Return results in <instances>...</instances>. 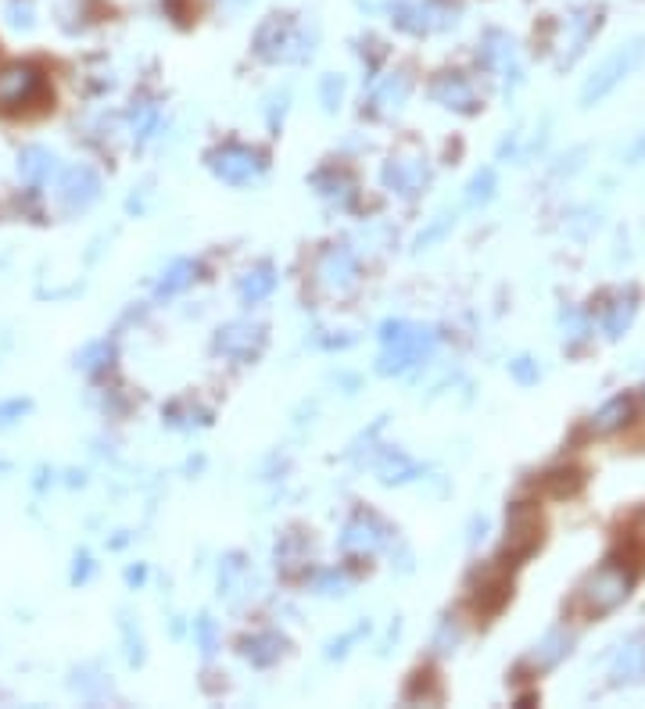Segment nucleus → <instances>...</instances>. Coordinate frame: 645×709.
<instances>
[{
  "label": "nucleus",
  "mask_w": 645,
  "mask_h": 709,
  "mask_svg": "<svg viewBox=\"0 0 645 709\" xmlns=\"http://www.w3.org/2000/svg\"><path fill=\"white\" fill-rule=\"evenodd\" d=\"M631 584H635V573L624 570V563H602L599 570L588 577L574 595V613L585 616V620H595V616L613 613L617 606H624L631 595Z\"/></svg>",
  "instance_id": "nucleus-1"
},
{
  "label": "nucleus",
  "mask_w": 645,
  "mask_h": 709,
  "mask_svg": "<svg viewBox=\"0 0 645 709\" xmlns=\"http://www.w3.org/2000/svg\"><path fill=\"white\" fill-rule=\"evenodd\" d=\"M316 51V26L287 15H269L255 33V54L262 61H305Z\"/></svg>",
  "instance_id": "nucleus-2"
},
{
  "label": "nucleus",
  "mask_w": 645,
  "mask_h": 709,
  "mask_svg": "<svg viewBox=\"0 0 645 709\" xmlns=\"http://www.w3.org/2000/svg\"><path fill=\"white\" fill-rule=\"evenodd\" d=\"M43 94H47V79L36 65L15 61V65L0 69V112L4 115L29 112Z\"/></svg>",
  "instance_id": "nucleus-3"
},
{
  "label": "nucleus",
  "mask_w": 645,
  "mask_h": 709,
  "mask_svg": "<svg viewBox=\"0 0 645 709\" xmlns=\"http://www.w3.org/2000/svg\"><path fill=\"white\" fill-rule=\"evenodd\" d=\"M642 58H645V40H631L628 47L613 51L610 58H606V61L599 65V69H595V76L585 83V90H581V104H585V108L599 104L602 97L610 94L613 86L620 83V79H628V72L635 69V65H638Z\"/></svg>",
  "instance_id": "nucleus-4"
},
{
  "label": "nucleus",
  "mask_w": 645,
  "mask_h": 709,
  "mask_svg": "<svg viewBox=\"0 0 645 709\" xmlns=\"http://www.w3.org/2000/svg\"><path fill=\"white\" fill-rule=\"evenodd\" d=\"M208 169L219 176L223 183H233V187H248L255 183L262 172H266V158L251 147H241V144H226V147H215L208 154Z\"/></svg>",
  "instance_id": "nucleus-5"
},
{
  "label": "nucleus",
  "mask_w": 645,
  "mask_h": 709,
  "mask_svg": "<svg viewBox=\"0 0 645 709\" xmlns=\"http://www.w3.org/2000/svg\"><path fill=\"white\" fill-rule=\"evenodd\" d=\"M101 197V180L90 165H72V169L61 172L58 180V205L65 208L69 215L86 212Z\"/></svg>",
  "instance_id": "nucleus-6"
},
{
  "label": "nucleus",
  "mask_w": 645,
  "mask_h": 709,
  "mask_svg": "<svg viewBox=\"0 0 645 709\" xmlns=\"http://www.w3.org/2000/svg\"><path fill=\"white\" fill-rule=\"evenodd\" d=\"M316 276L327 291H337V294L352 291L355 283H359V258L344 248V244H334V248H327L319 255Z\"/></svg>",
  "instance_id": "nucleus-7"
},
{
  "label": "nucleus",
  "mask_w": 645,
  "mask_h": 709,
  "mask_svg": "<svg viewBox=\"0 0 645 709\" xmlns=\"http://www.w3.org/2000/svg\"><path fill=\"white\" fill-rule=\"evenodd\" d=\"M262 344H266V330L258 323H230L215 334V351L237 362L255 359L258 351H262Z\"/></svg>",
  "instance_id": "nucleus-8"
},
{
  "label": "nucleus",
  "mask_w": 645,
  "mask_h": 709,
  "mask_svg": "<svg viewBox=\"0 0 645 709\" xmlns=\"http://www.w3.org/2000/svg\"><path fill=\"white\" fill-rule=\"evenodd\" d=\"M506 556L509 559H524L531 556L534 548L542 545V516L527 509V505H516L509 513V527H506Z\"/></svg>",
  "instance_id": "nucleus-9"
},
{
  "label": "nucleus",
  "mask_w": 645,
  "mask_h": 709,
  "mask_svg": "<svg viewBox=\"0 0 645 709\" xmlns=\"http://www.w3.org/2000/svg\"><path fill=\"white\" fill-rule=\"evenodd\" d=\"M387 534H391L387 523H380L373 513H355L341 534V548L348 556H373L387 541Z\"/></svg>",
  "instance_id": "nucleus-10"
},
{
  "label": "nucleus",
  "mask_w": 645,
  "mask_h": 709,
  "mask_svg": "<svg viewBox=\"0 0 645 709\" xmlns=\"http://www.w3.org/2000/svg\"><path fill=\"white\" fill-rule=\"evenodd\" d=\"M427 180V165L416 162V158H395V162L384 165V187L398 197H420Z\"/></svg>",
  "instance_id": "nucleus-11"
},
{
  "label": "nucleus",
  "mask_w": 645,
  "mask_h": 709,
  "mask_svg": "<svg viewBox=\"0 0 645 709\" xmlns=\"http://www.w3.org/2000/svg\"><path fill=\"white\" fill-rule=\"evenodd\" d=\"M430 97H434L438 104H445V108H456V112H463V115L477 112V94H473L470 79H463L459 72H445V76L434 79Z\"/></svg>",
  "instance_id": "nucleus-12"
},
{
  "label": "nucleus",
  "mask_w": 645,
  "mask_h": 709,
  "mask_svg": "<svg viewBox=\"0 0 645 709\" xmlns=\"http://www.w3.org/2000/svg\"><path fill=\"white\" fill-rule=\"evenodd\" d=\"M54 169H58V158L40 144L26 147V151L18 154V176H22L29 187H43V183L54 176Z\"/></svg>",
  "instance_id": "nucleus-13"
},
{
  "label": "nucleus",
  "mask_w": 645,
  "mask_h": 709,
  "mask_svg": "<svg viewBox=\"0 0 645 709\" xmlns=\"http://www.w3.org/2000/svg\"><path fill=\"white\" fill-rule=\"evenodd\" d=\"M509 577L502 570H488L484 573L481 588H477V595H473V606H477V613H499L502 606H506L509 598Z\"/></svg>",
  "instance_id": "nucleus-14"
},
{
  "label": "nucleus",
  "mask_w": 645,
  "mask_h": 709,
  "mask_svg": "<svg viewBox=\"0 0 645 709\" xmlns=\"http://www.w3.org/2000/svg\"><path fill=\"white\" fill-rule=\"evenodd\" d=\"M237 291H241L244 305H258V301H266L269 294L276 291V269L269 262L255 265V269H248V273L241 276Z\"/></svg>",
  "instance_id": "nucleus-15"
},
{
  "label": "nucleus",
  "mask_w": 645,
  "mask_h": 709,
  "mask_svg": "<svg viewBox=\"0 0 645 709\" xmlns=\"http://www.w3.org/2000/svg\"><path fill=\"white\" fill-rule=\"evenodd\" d=\"M377 477L384 480V484H405V480L420 477V462H413L405 452H398V448H387L377 459Z\"/></svg>",
  "instance_id": "nucleus-16"
},
{
  "label": "nucleus",
  "mask_w": 645,
  "mask_h": 709,
  "mask_svg": "<svg viewBox=\"0 0 645 709\" xmlns=\"http://www.w3.org/2000/svg\"><path fill=\"white\" fill-rule=\"evenodd\" d=\"M241 652H244V659H251V663H255V667H273L276 659L284 656V638H280V634H273V631L251 634V638H244Z\"/></svg>",
  "instance_id": "nucleus-17"
},
{
  "label": "nucleus",
  "mask_w": 645,
  "mask_h": 709,
  "mask_svg": "<svg viewBox=\"0 0 645 709\" xmlns=\"http://www.w3.org/2000/svg\"><path fill=\"white\" fill-rule=\"evenodd\" d=\"M628 419H631V398H628V394H620V398H610V402L595 412V416H592V430L599 437L617 434V430L628 427Z\"/></svg>",
  "instance_id": "nucleus-18"
},
{
  "label": "nucleus",
  "mask_w": 645,
  "mask_h": 709,
  "mask_svg": "<svg viewBox=\"0 0 645 709\" xmlns=\"http://www.w3.org/2000/svg\"><path fill=\"white\" fill-rule=\"evenodd\" d=\"M198 280V265L190 262V258H176V262L169 265L162 273V280L155 283V298L162 301V298H172V294H180V291H187L190 283Z\"/></svg>",
  "instance_id": "nucleus-19"
},
{
  "label": "nucleus",
  "mask_w": 645,
  "mask_h": 709,
  "mask_svg": "<svg viewBox=\"0 0 645 709\" xmlns=\"http://www.w3.org/2000/svg\"><path fill=\"white\" fill-rule=\"evenodd\" d=\"M409 86H413V79H409V72H391V76H384L377 83V90H373V104L377 108H402L405 97H409Z\"/></svg>",
  "instance_id": "nucleus-20"
},
{
  "label": "nucleus",
  "mask_w": 645,
  "mask_h": 709,
  "mask_svg": "<svg viewBox=\"0 0 645 709\" xmlns=\"http://www.w3.org/2000/svg\"><path fill=\"white\" fill-rule=\"evenodd\" d=\"M613 684H631L638 677H645V645H628V649H620L617 659H613V670H610Z\"/></svg>",
  "instance_id": "nucleus-21"
},
{
  "label": "nucleus",
  "mask_w": 645,
  "mask_h": 709,
  "mask_svg": "<svg viewBox=\"0 0 645 709\" xmlns=\"http://www.w3.org/2000/svg\"><path fill=\"white\" fill-rule=\"evenodd\" d=\"M635 308H638L635 294H628V298H617L610 308H606V316H602V330H606L610 337H620L631 326V319H635Z\"/></svg>",
  "instance_id": "nucleus-22"
},
{
  "label": "nucleus",
  "mask_w": 645,
  "mask_h": 709,
  "mask_svg": "<svg viewBox=\"0 0 645 709\" xmlns=\"http://www.w3.org/2000/svg\"><path fill=\"white\" fill-rule=\"evenodd\" d=\"M481 58L488 69L509 72V65H513V40H506L502 33H488V43H484Z\"/></svg>",
  "instance_id": "nucleus-23"
},
{
  "label": "nucleus",
  "mask_w": 645,
  "mask_h": 709,
  "mask_svg": "<svg viewBox=\"0 0 645 709\" xmlns=\"http://www.w3.org/2000/svg\"><path fill=\"white\" fill-rule=\"evenodd\" d=\"M570 652V634H563V631H552L549 638L542 641V645H534V663H538V670H545V667H552V663H559V659L567 656Z\"/></svg>",
  "instance_id": "nucleus-24"
},
{
  "label": "nucleus",
  "mask_w": 645,
  "mask_h": 709,
  "mask_svg": "<svg viewBox=\"0 0 645 709\" xmlns=\"http://www.w3.org/2000/svg\"><path fill=\"white\" fill-rule=\"evenodd\" d=\"M491 197H495V169H481L477 176L470 180L466 187V205H488Z\"/></svg>",
  "instance_id": "nucleus-25"
},
{
  "label": "nucleus",
  "mask_w": 645,
  "mask_h": 709,
  "mask_svg": "<svg viewBox=\"0 0 645 709\" xmlns=\"http://www.w3.org/2000/svg\"><path fill=\"white\" fill-rule=\"evenodd\" d=\"M108 362H112V344H108V341H94V344H86V348L79 351L76 366L86 369V373H97V369H104Z\"/></svg>",
  "instance_id": "nucleus-26"
},
{
  "label": "nucleus",
  "mask_w": 645,
  "mask_h": 709,
  "mask_svg": "<svg viewBox=\"0 0 645 709\" xmlns=\"http://www.w3.org/2000/svg\"><path fill=\"white\" fill-rule=\"evenodd\" d=\"M158 122H162V112H158V104H140V108H133V133H137L140 140L155 137Z\"/></svg>",
  "instance_id": "nucleus-27"
},
{
  "label": "nucleus",
  "mask_w": 645,
  "mask_h": 709,
  "mask_svg": "<svg viewBox=\"0 0 645 709\" xmlns=\"http://www.w3.org/2000/svg\"><path fill=\"white\" fill-rule=\"evenodd\" d=\"M341 97H344V79L341 76L330 72V76L319 79V101H323L327 112H337V108H341Z\"/></svg>",
  "instance_id": "nucleus-28"
},
{
  "label": "nucleus",
  "mask_w": 645,
  "mask_h": 709,
  "mask_svg": "<svg viewBox=\"0 0 645 709\" xmlns=\"http://www.w3.org/2000/svg\"><path fill=\"white\" fill-rule=\"evenodd\" d=\"M194 638H198L205 656H212V652L219 649V627H215L212 616H198V620H194Z\"/></svg>",
  "instance_id": "nucleus-29"
},
{
  "label": "nucleus",
  "mask_w": 645,
  "mask_h": 709,
  "mask_svg": "<svg viewBox=\"0 0 645 709\" xmlns=\"http://www.w3.org/2000/svg\"><path fill=\"white\" fill-rule=\"evenodd\" d=\"M509 373H513V380L520 387H531V384H538V380H542V369H538V362L527 359V355H520V359L509 362Z\"/></svg>",
  "instance_id": "nucleus-30"
},
{
  "label": "nucleus",
  "mask_w": 645,
  "mask_h": 709,
  "mask_svg": "<svg viewBox=\"0 0 645 709\" xmlns=\"http://www.w3.org/2000/svg\"><path fill=\"white\" fill-rule=\"evenodd\" d=\"M294 559H305V538H301V534H287V538L276 545V563H284V570L294 566Z\"/></svg>",
  "instance_id": "nucleus-31"
},
{
  "label": "nucleus",
  "mask_w": 645,
  "mask_h": 709,
  "mask_svg": "<svg viewBox=\"0 0 645 709\" xmlns=\"http://www.w3.org/2000/svg\"><path fill=\"white\" fill-rule=\"evenodd\" d=\"M563 323H570V334H563V337H570V341H585L588 334H592V323H588V316H581V312H563Z\"/></svg>",
  "instance_id": "nucleus-32"
},
{
  "label": "nucleus",
  "mask_w": 645,
  "mask_h": 709,
  "mask_svg": "<svg viewBox=\"0 0 645 709\" xmlns=\"http://www.w3.org/2000/svg\"><path fill=\"white\" fill-rule=\"evenodd\" d=\"M445 230H452V219H448V215H441L438 223L430 226L427 233H420V240H416V248H430V244H434V240H438Z\"/></svg>",
  "instance_id": "nucleus-33"
},
{
  "label": "nucleus",
  "mask_w": 645,
  "mask_h": 709,
  "mask_svg": "<svg viewBox=\"0 0 645 709\" xmlns=\"http://www.w3.org/2000/svg\"><path fill=\"white\" fill-rule=\"evenodd\" d=\"M90 573H94V559L86 556V552H79L76 566H72V584H86L90 581Z\"/></svg>",
  "instance_id": "nucleus-34"
},
{
  "label": "nucleus",
  "mask_w": 645,
  "mask_h": 709,
  "mask_svg": "<svg viewBox=\"0 0 645 709\" xmlns=\"http://www.w3.org/2000/svg\"><path fill=\"white\" fill-rule=\"evenodd\" d=\"M8 15H11V26H18V29H29L33 26V8H29V4H11L8 8Z\"/></svg>",
  "instance_id": "nucleus-35"
},
{
  "label": "nucleus",
  "mask_w": 645,
  "mask_h": 709,
  "mask_svg": "<svg viewBox=\"0 0 645 709\" xmlns=\"http://www.w3.org/2000/svg\"><path fill=\"white\" fill-rule=\"evenodd\" d=\"M348 588V581H344L341 573H323V577H319V591H323V595H341V591Z\"/></svg>",
  "instance_id": "nucleus-36"
},
{
  "label": "nucleus",
  "mask_w": 645,
  "mask_h": 709,
  "mask_svg": "<svg viewBox=\"0 0 645 709\" xmlns=\"http://www.w3.org/2000/svg\"><path fill=\"white\" fill-rule=\"evenodd\" d=\"M29 412V402H4L0 405V423H15Z\"/></svg>",
  "instance_id": "nucleus-37"
},
{
  "label": "nucleus",
  "mask_w": 645,
  "mask_h": 709,
  "mask_svg": "<svg viewBox=\"0 0 645 709\" xmlns=\"http://www.w3.org/2000/svg\"><path fill=\"white\" fill-rule=\"evenodd\" d=\"M448 641H452V645H456V641H459V631H456V627H452V620H445V624H441L438 641H434V645H438L441 652H448Z\"/></svg>",
  "instance_id": "nucleus-38"
},
{
  "label": "nucleus",
  "mask_w": 645,
  "mask_h": 709,
  "mask_svg": "<svg viewBox=\"0 0 645 709\" xmlns=\"http://www.w3.org/2000/svg\"><path fill=\"white\" fill-rule=\"evenodd\" d=\"M126 581H129V584L144 581V566H137V570H129V573H126Z\"/></svg>",
  "instance_id": "nucleus-39"
},
{
  "label": "nucleus",
  "mask_w": 645,
  "mask_h": 709,
  "mask_svg": "<svg viewBox=\"0 0 645 709\" xmlns=\"http://www.w3.org/2000/svg\"><path fill=\"white\" fill-rule=\"evenodd\" d=\"M226 8H244V4H251V0H223Z\"/></svg>",
  "instance_id": "nucleus-40"
}]
</instances>
